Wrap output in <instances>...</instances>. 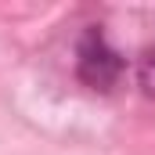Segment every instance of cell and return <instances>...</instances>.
Segmentation results:
<instances>
[{
	"mask_svg": "<svg viewBox=\"0 0 155 155\" xmlns=\"http://www.w3.org/2000/svg\"><path fill=\"white\" fill-rule=\"evenodd\" d=\"M126 72V61L116 47L108 43V36L101 29H87L79 36V47H76V76L79 83H87L90 90H112Z\"/></svg>",
	"mask_w": 155,
	"mask_h": 155,
	"instance_id": "cell-1",
	"label": "cell"
},
{
	"mask_svg": "<svg viewBox=\"0 0 155 155\" xmlns=\"http://www.w3.org/2000/svg\"><path fill=\"white\" fill-rule=\"evenodd\" d=\"M137 83L144 87V94H152L155 97V47L141 58V69H137Z\"/></svg>",
	"mask_w": 155,
	"mask_h": 155,
	"instance_id": "cell-2",
	"label": "cell"
}]
</instances>
